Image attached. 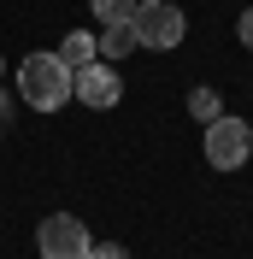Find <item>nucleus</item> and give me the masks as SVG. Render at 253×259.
<instances>
[{"label":"nucleus","mask_w":253,"mask_h":259,"mask_svg":"<svg viewBox=\"0 0 253 259\" xmlns=\"http://www.w3.org/2000/svg\"><path fill=\"white\" fill-rule=\"evenodd\" d=\"M89 230H82V218H71V212H48L41 218V230H35V247H41V259H82L89 253Z\"/></svg>","instance_id":"nucleus-4"},{"label":"nucleus","mask_w":253,"mask_h":259,"mask_svg":"<svg viewBox=\"0 0 253 259\" xmlns=\"http://www.w3.org/2000/svg\"><path fill=\"white\" fill-rule=\"evenodd\" d=\"M6 118H12V100H6V95H0V130H6Z\"/></svg>","instance_id":"nucleus-12"},{"label":"nucleus","mask_w":253,"mask_h":259,"mask_svg":"<svg viewBox=\"0 0 253 259\" xmlns=\"http://www.w3.org/2000/svg\"><path fill=\"white\" fill-rule=\"evenodd\" d=\"M71 95L82 100V106H95V112H106V106H118V95H124V82H118V71L112 65H82V71H71Z\"/></svg>","instance_id":"nucleus-5"},{"label":"nucleus","mask_w":253,"mask_h":259,"mask_svg":"<svg viewBox=\"0 0 253 259\" xmlns=\"http://www.w3.org/2000/svg\"><path fill=\"white\" fill-rule=\"evenodd\" d=\"M95 48H100V59H118V53L136 48V30H130V24H106V30L95 35Z\"/></svg>","instance_id":"nucleus-7"},{"label":"nucleus","mask_w":253,"mask_h":259,"mask_svg":"<svg viewBox=\"0 0 253 259\" xmlns=\"http://www.w3.org/2000/svg\"><path fill=\"white\" fill-rule=\"evenodd\" d=\"M0 65H6V59H0Z\"/></svg>","instance_id":"nucleus-13"},{"label":"nucleus","mask_w":253,"mask_h":259,"mask_svg":"<svg viewBox=\"0 0 253 259\" xmlns=\"http://www.w3.org/2000/svg\"><path fill=\"white\" fill-rule=\"evenodd\" d=\"M189 112L200 118V124H212V118H224V100H218V89H194V95H189Z\"/></svg>","instance_id":"nucleus-8"},{"label":"nucleus","mask_w":253,"mask_h":259,"mask_svg":"<svg viewBox=\"0 0 253 259\" xmlns=\"http://www.w3.org/2000/svg\"><path fill=\"white\" fill-rule=\"evenodd\" d=\"M130 30H136V48H177L189 24H183V6H171V0H136Z\"/></svg>","instance_id":"nucleus-2"},{"label":"nucleus","mask_w":253,"mask_h":259,"mask_svg":"<svg viewBox=\"0 0 253 259\" xmlns=\"http://www.w3.org/2000/svg\"><path fill=\"white\" fill-rule=\"evenodd\" d=\"M247 153H253V130L241 118H212L206 124V165L212 171H236V165H247Z\"/></svg>","instance_id":"nucleus-3"},{"label":"nucleus","mask_w":253,"mask_h":259,"mask_svg":"<svg viewBox=\"0 0 253 259\" xmlns=\"http://www.w3.org/2000/svg\"><path fill=\"white\" fill-rule=\"evenodd\" d=\"M82 259H130V253H124L118 242H89V253H82Z\"/></svg>","instance_id":"nucleus-10"},{"label":"nucleus","mask_w":253,"mask_h":259,"mask_svg":"<svg viewBox=\"0 0 253 259\" xmlns=\"http://www.w3.org/2000/svg\"><path fill=\"white\" fill-rule=\"evenodd\" d=\"M89 6H95L100 24H130L136 18V0H89Z\"/></svg>","instance_id":"nucleus-9"},{"label":"nucleus","mask_w":253,"mask_h":259,"mask_svg":"<svg viewBox=\"0 0 253 259\" xmlns=\"http://www.w3.org/2000/svg\"><path fill=\"white\" fill-rule=\"evenodd\" d=\"M59 59L71 65V71H82V65H95V59H100L95 35H89V30H71V35H65V48H59Z\"/></svg>","instance_id":"nucleus-6"},{"label":"nucleus","mask_w":253,"mask_h":259,"mask_svg":"<svg viewBox=\"0 0 253 259\" xmlns=\"http://www.w3.org/2000/svg\"><path fill=\"white\" fill-rule=\"evenodd\" d=\"M236 35H241V41H247V48H253V6H247V12L236 18Z\"/></svg>","instance_id":"nucleus-11"},{"label":"nucleus","mask_w":253,"mask_h":259,"mask_svg":"<svg viewBox=\"0 0 253 259\" xmlns=\"http://www.w3.org/2000/svg\"><path fill=\"white\" fill-rule=\"evenodd\" d=\"M18 100L35 106V112H59L71 100V65L59 53H30L18 59Z\"/></svg>","instance_id":"nucleus-1"}]
</instances>
